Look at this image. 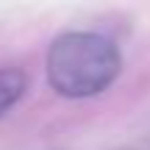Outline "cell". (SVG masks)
Masks as SVG:
<instances>
[{
	"label": "cell",
	"instance_id": "6da1fadb",
	"mask_svg": "<svg viewBox=\"0 0 150 150\" xmlns=\"http://www.w3.org/2000/svg\"><path fill=\"white\" fill-rule=\"evenodd\" d=\"M122 70L117 45L103 33L70 31L61 33L47 50L45 72L53 92L70 100L95 97L106 92Z\"/></svg>",
	"mask_w": 150,
	"mask_h": 150
},
{
	"label": "cell",
	"instance_id": "7a4b0ae2",
	"mask_svg": "<svg viewBox=\"0 0 150 150\" xmlns=\"http://www.w3.org/2000/svg\"><path fill=\"white\" fill-rule=\"evenodd\" d=\"M25 89H28V75L22 70H17V67L0 70V117L22 100Z\"/></svg>",
	"mask_w": 150,
	"mask_h": 150
}]
</instances>
